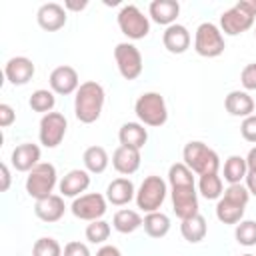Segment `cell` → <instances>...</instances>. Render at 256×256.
I'll use <instances>...</instances> for the list:
<instances>
[{
	"instance_id": "obj_42",
	"label": "cell",
	"mask_w": 256,
	"mask_h": 256,
	"mask_svg": "<svg viewBox=\"0 0 256 256\" xmlns=\"http://www.w3.org/2000/svg\"><path fill=\"white\" fill-rule=\"evenodd\" d=\"M0 172H2V184H0V190L6 192L10 188V170H8V164H0Z\"/></svg>"
},
{
	"instance_id": "obj_5",
	"label": "cell",
	"mask_w": 256,
	"mask_h": 256,
	"mask_svg": "<svg viewBox=\"0 0 256 256\" xmlns=\"http://www.w3.org/2000/svg\"><path fill=\"white\" fill-rule=\"evenodd\" d=\"M56 182H58V174H56L54 164L40 162L26 176V192H28L30 198L42 200V198H48L52 194Z\"/></svg>"
},
{
	"instance_id": "obj_14",
	"label": "cell",
	"mask_w": 256,
	"mask_h": 256,
	"mask_svg": "<svg viewBox=\"0 0 256 256\" xmlns=\"http://www.w3.org/2000/svg\"><path fill=\"white\" fill-rule=\"evenodd\" d=\"M36 20H38V26L46 32H58L60 28H64L66 20H68V14H66V8L60 6L58 2H46L38 8L36 12Z\"/></svg>"
},
{
	"instance_id": "obj_34",
	"label": "cell",
	"mask_w": 256,
	"mask_h": 256,
	"mask_svg": "<svg viewBox=\"0 0 256 256\" xmlns=\"http://www.w3.org/2000/svg\"><path fill=\"white\" fill-rule=\"evenodd\" d=\"M234 236H236V242L242 246H256V222L254 220L238 222Z\"/></svg>"
},
{
	"instance_id": "obj_25",
	"label": "cell",
	"mask_w": 256,
	"mask_h": 256,
	"mask_svg": "<svg viewBox=\"0 0 256 256\" xmlns=\"http://www.w3.org/2000/svg\"><path fill=\"white\" fill-rule=\"evenodd\" d=\"M206 232H208V226H206V218L202 214H196L192 218H186L182 220L180 224V234L186 242L190 244H198L206 238Z\"/></svg>"
},
{
	"instance_id": "obj_27",
	"label": "cell",
	"mask_w": 256,
	"mask_h": 256,
	"mask_svg": "<svg viewBox=\"0 0 256 256\" xmlns=\"http://www.w3.org/2000/svg\"><path fill=\"white\" fill-rule=\"evenodd\" d=\"M82 160H84V166L90 174H102L108 168V162H110L108 152L102 146H88L84 150Z\"/></svg>"
},
{
	"instance_id": "obj_45",
	"label": "cell",
	"mask_w": 256,
	"mask_h": 256,
	"mask_svg": "<svg viewBox=\"0 0 256 256\" xmlns=\"http://www.w3.org/2000/svg\"><path fill=\"white\" fill-rule=\"evenodd\" d=\"M86 6H88V2H72V0L64 2V8H66V10H74V12H80V10H84Z\"/></svg>"
},
{
	"instance_id": "obj_17",
	"label": "cell",
	"mask_w": 256,
	"mask_h": 256,
	"mask_svg": "<svg viewBox=\"0 0 256 256\" xmlns=\"http://www.w3.org/2000/svg\"><path fill=\"white\" fill-rule=\"evenodd\" d=\"M190 42H192V36L188 28L182 24H172L162 34V44L170 54H184L190 48Z\"/></svg>"
},
{
	"instance_id": "obj_33",
	"label": "cell",
	"mask_w": 256,
	"mask_h": 256,
	"mask_svg": "<svg viewBox=\"0 0 256 256\" xmlns=\"http://www.w3.org/2000/svg\"><path fill=\"white\" fill-rule=\"evenodd\" d=\"M86 240L88 242H92V244H104L106 240H108V236H110V224L106 222V220H94V222H90L88 226H86Z\"/></svg>"
},
{
	"instance_id": "obj_30",
	"label": "cell",
	"mask_w": 256,
	"mask_h": 256,
	"mask_svg": "<svg viewBox=\"0 0 256 256\" xmlns=\"http://www.w3.org/2000/svg\"><path fill=\"white\" fill-rule=\"evenodd\" d=\"M244 210H246V206L230 202L226 198H220L216 204V218L222 224H238L244 218Z\"/></svg>"
},
{
	"instance_id": "obj_15",
	"label": "cell",
	"mask_w": 256,
	"mask_h": 256,
	"mask_svg": "<svg viewBox=\"0 0 256 256\" xmlns=\"http://www.w3.org/2000/svg\"><path fill=\"white\" fill-rule=\"evenodd\" d=\"M34 72H36V66H34V62H32L30 58H26V56H14V58H10V60L6 62V66H4L6 80H8L10 84H14V86H24V84H28V82L32 80Z\"/></svg>"
},
{
	"instance_id": "obj_11",
	"label": "cell",
	"mask_w": 256,
	"mask_h": 256,
	"mask_svg": "<svg viewBox=\"0 0 256 256\" xmlns=\"http://www.w3.org/2000/svg\"><path fill=\"white\" fill-rule=\"evenodd\" d=\"M66 128H68V120H66L64 114H60V112L44 114L42 120H40V128H38L40 144L46 146V148H56L64 140Z\"/></svg>"
},
{
	"instance_id": "obj_24",
	"label": "cell",
	"mask_w": 256,
	"mask_h": 256,
	"mask_svg": "<svg viewBox=\"0 0 256 256\" xmlns=\"http://www.w3.org/2000/svg\"><path fill=\"white\" fill-rule=\"evenodd\" d=\"M118 140H120V146L142 150L144 144L148 142V130L140 122H124L118 130Z\"/></svg>"
},
{
	"instance_id": "obj_13",
	"label": "cell",
	"mask_w": 256,
	"mask_h": 256,
	"mask_svg": "<svg viewBox=\"0 0 256 256\" xmlns=\"http://www.w3.org/2000/svg\"><path fill=\"white\" fill-rule=\"evenodd\" d=\"M50 90L54 94H60V96H68V94H76V90L80 88V80H78V72L72 68V66H56L52 72H50Z\"/></svg>"
},
{
	"instance_id": "obj_1",
	"label": "cell",
	"mask_w": 256,
	"mask_h": 256,
	"mask_svg": "<svg viewBox=\"0 0 256 256\" xmlns=\"http://www.w3.org/2000/svg\"><path fill=\"white\" fill-rule=\"evenodd\" d=\"M194 172L184 164L176 162L168 170V182H170V198L172 208L180 220L192 218L198 212V192L194 184Z\"/></svg>"
},
{
	"instance_id": "obj_29",
	"label": "cell",
	"mask_w": 256,
	"mask_h": 256,
	"mask_svg": "<svg viewBox=\"0 0 256 256\" xmlns=\"http://www.w3.org/2000/svg\"><path fill=\"white\" fill-rule=\"evenodd\" d=\"M246 174H248L246 158H242L238 154H232V156L226 158V162H224V180L228 184H242Z\"/></svg>"
},
{
	"instance_id": "obj_9",
	"label": "cell",
	"mask_w": 256,
	"mask_h": 256,
	"mask_svg": "<svg viewBox=\"0 0 256 256\" xmlns=\"http://www.w3.org/2000/svg\"><path fill=\"white\" fill-rule=\"evenodd\" d=\"M114 60L118 66V72L124 80H136L142 74V54L132 42H120L114 48Z\"/></svg>"
},
{
	"instance_id": "obj_26",
	"label": "cell",
	"mask_w": 256,
	"mask_h": 256,
	"mask_svg": "<svg viewBox=\"0 0 256 256\" xmlns=\"http://www.w3.org/2000/svg\"><path fill=\"white\" fill-rule=\"evenodd\" d=\"M142 222H144L142 216L136 210H130V208L118 210L114 214V218H112V226L120 234H132V232H136L142 226Z\"/></svg>"
},
{
	"instance_id": "obj_38",
	"label": "cell",
	"mask_w": 256,
	"mask_h": 256,
	"mask_svg": "<svg viewBox=\"0 0 256 256\" xmlns=\"http://www.w3.org/2000/svg\"><path fill=\"white\" fill-rule=\"evenodd\" d=\"M240 134H242V138H244L246 142L256 144V114H252V116H248V118L242 120V124H240Z\"/></svg>"
},
{
	"instance_id": "obj_21",
	"label": "cell",
	"mask_w": 256,
	"mask_h": 256,
	"mask_svg": "<svg viewBox=\"0 0 256 256\" xmlns=\"http://www.w3.org/2000/svg\"><path fill=\"white\" fill-rule=\"evenodd\" d=\"M148 14L156 24H162L168 28L176 24V18L180 14V4L176 0H154L148 6Z\"/></svg>"
},
{
	"instance_id": "obj_22",
	"label": "cell",
	"mask_w": 256,
	"mask_h": 256,
	"mask_svg": "<svg viewBox=\"0 0 256 256\" xmlns=\"http://www.w3.org/2000/svg\"><path fill=\"white\" fill-rule=\"evenodd\" d=\"M140 150L136 148H128V146H118L112 154V166L116 172L130 176L140 168Z\"/></svg>"
},
{
	"instance_id": "obj_6",
	"label": "cell",
	"mask_w": 256,
	"mask_h": 256,
	"mask_svg": "<svg viewBox=\"0 0 256 256\" xmlns=\"http://www.w3.org/2000/svg\"><path fill=\"white\" fill-rule=\"evenodd\" d=\"M226 42L222 30L212 22H202L194 32V50L202 58H216L224 52Z\"/></svg>"
},
{
	"instance_id": "obj_23",
	"label": "cell",
	"mask_w": 256,
	"mask_h": 256,
	"mask_svg": "<svg viewBox=\"0 0 256 256\" xmlns=\"http://www.w3.org/2000/svg\"><path fill=\"white\" fill-rule=\"evenodd\" d=\"M132 198H136V188L130 178H114L106 188V200L112 206H126Z\"/></svg>"
},
{
	"instance_id": "obj_46",
	"label": "cell",
	"mask_w": 256,
	"mask_h": 256,
	"mask_svg": "<svg viewBox=\"0 0 256 256\" xmlns=\"http://www.w3.org/2000/svg\"><path fill=\"white\" fill-rule=\"evenodd\" d=\"M246 164H248V170L256 172V146L250 148V152H248V156H246Z\"/></svg>"
},
{
	"instance_id": "obj_16",
	"label": "cell",
	"mask_w": 256,
	"mask_h": 256,
	"mask_svg": "<svg viewBox=\"0 0 256 256\" xmlns=\"http://www.w3.org/2000/svg\"><path fill=\"white\" fill-rule=\"evenodd\" d=\"M10 162L18 172H30L34 166L40 164V146L32 142L18 144L10 154Z\"/></svg>"
},
{
	"instance_id": "obj_48",
	"label": "cell",
	"mask_w": 256,
	"mask_h": 256,
	"mask_svg": "<svg viewBox=\"0 0 256 256\" xmlns=\"http://www.w3.org/2000/svg\"><path fill=\"white\" fill-rule=\"evenodd\" d=\"M254 36H256V28H254Z\"/></svg>"
},
{
	"instance_id": "obj_41",
	"label": "cell",
	"mask_w": 256,
	"mask_h": 256,
	"mask_svg": "<svg viewBox=\"0 0 256 256\" xmlns=\"http://www.w3.org/2000/svg\"><path fill=\"white\" fill-rule=\"evenodd\" d=\"M96 256H122V252L116 246H112V244H104V246L98 248Z\"/></svg>"
},
{
	"instance_id": "obj_4",
	"label": "cell",
	"mask_w": 256,
	"mask_h": 256,
	"mask_svg": "<svg viewBox=\"0 0 256 256\" xmlns=\"http://www.w3.org/2000/svg\"><path fill=\"white\" fill-rule=\"evenodd\" d=\"M134 112H136L140 124L152 126V128H160L168 120L166 100L158 92H144V94H140L138 100L134 102Z\"/></svg>"
},
{
	"instance_id": "obj_28",
	"label": "cell",
	"mask_w": 256,
	"mask_h": 256,
	"mask_svg": "<svg viewBox=\"0 0 256 256\" xmlns=\"http://www.w3.org/2000/svg\"><path fill=\"white\" fill-rule=\"evenodd\" d=\"M142 226L150 238H164L170 232V218L164 212H150L144 216Z\"/></svg>"
},
{
	"instance_id": "obj_36",
	"label": "cell",
	"mask_w": 256,
	"mask_h": 256,
	"mask_svg": "<svg viewBox=\"0 0 256 256\" xmlns=\"http://www.w3.org/2000/svg\"><path fill=\"white\" fill-rule=\"evenodd\" d=\"M222 198H226V200H230V202H236V204L246 206V204H248V200H250V192H248V188H246L244 184H228V188L224 190Z\"/></svg>"
},
{
	"instance_id": "obj_10",
	"label": "cell",
	"mask_w": 256,
	"mask_h": 256,
	"mask_svg": "<svg viewBox=\"0 0 256 256\" xmlns=\"http://www.w3.org/2000/svg\"><path fill=\"white\" fill-rule=\"evenodd\" d=\"M108 208V200L106 196L98 194V192H90V194H82L78 198H74V202L70 204V212L78 218V220H100L106 214Z\"/></svg>"
},
{
	"instance_id": "obj_39",
	"label": "cell",
	"mask_w": 256,
	"mask_h": 256,
	"mask_svg": "<svg viewBox=\"0 0 256 256\" xmlns=\"http://www.w3.org/2000/svg\"><path fill=\"white\" fill-rule=\"evenodd\" d=\"M62 256H92V254H90V250H88V246H86L84 242L72 240V242H68V244L64 246Z\"/></svg>"
},
{
	"instance_id": "obj_8",
	"label": "cell",
	"mask_w": 256,
	"mask_h": 256,
	"mask_svg": "<svg viewBox=\"0 0 256 256\" xmlns=\"http://www.w3.org/2000/svg\"><path fill=\"white\" fill-rule=\"evenodd\" d=\"M116 20H118L120 32L124 36H128L130 40H142L150 32V20H148V16L142 14V10L136 4L122 6Z\"/></svg>"
},
{
	"instance_id": "obj_43",
	"label": "cell",
	"mask_w": 256,
	"mask_h": 256,
	"mask_svg": "<svg viewBox=\"0 0 256 256\" xmlns=\"http://www.w3.org/2000/svg\"><path fill=\"white\" fill-rule=\"evenodd\" d=\"M246 188H248V192L252 194V196H256V172H252V170H248V174H246Z\"/></svg>"
},
{
	"instance_id": "obj_7",
	"label": "cell",
	"mask_w": 256,
	"mask_h": 256,
	"mask_svg": "<svg viewBox=\"0 0 256 256\" xmlns=\"http://www.w3.org/2000/svg\"><path fill=\"white\" fill-rule=\"evenodd\" d=\"M168 194V186L160 176H146L140 184V188L136 190V206L150 214V212H158V208L164 204Z\"/></svg>"
},
{
	"instance_id": "obj_3",
	"label": "cell",
	"mask_w": 256,
	"mask_h": 256,
	"mask_svg": "<svg viewBox=\"0 0 256 256\" xmlns=\"http://www.w3.org/2000/svg\"><path fill=\"white\" fill-rule=\"evenodd\" d=\"M182 160L184 164L198 176H204V174H218V168H220V158L218 154L206 146L204 142L200 140H190L184 150H182Z\"/></svg>"
},
{
	"instance_id": "obj_37",
	"label": "cell",
	"mask_w": 256,
	"mask_h": 256,
	"mask_svg": "<svg viewBox=\"0 0 256 256\" xmlns=\"http://www.w3.org/2000/svg\"><path fill=\"white\" fill-rule=\"evenodd\" d=\"M240 82L244 90H256V62H250L240 72Z\"/></svg>"
},
{
	"instance_id": "obj_44",
	"label": "cell",
	"mask_w": 256,
	"mask_h": 256,
	"mask_svg": "<svg viewBox=\"0 0 256 256\" xmlns=\"http://www.w3.org/2000/svg\"><path fill=\"white\" fill-rule=\"evenodd\" d=\"M242 10H246L250 16H256V0H240V2H236Z\"/></svg>"
},
{
	"instance_id": "obj_35",
	"label": "cell",
	"mask_w": 256,
	"mask_h": 256,
	"mask_svg": "<svg viewBox=\"0 0 256 256\" xmlns=\"http://www.w3.org/2000/svg\"><path fill=\"white\" fill-rule=\"evenodd\" d=\"M62 246L50 236H42L32 246V256H62Z\"/></svg>"
},
{
	"instance_id": "obj_40",
	"label": "cell",
	"mask_w": 256,
	"mask_h": 256,
	"mask_svg": "<svg viewBox=\"0 0 256 256\" xmlns=\"http://www.w3.org/2000/svg\"><path fill=\"white\" fill-rule=\"evenodd\" d=\"M16 120V112L10 104H0V126L8 128L12 122Z\"/></svg>"
},
{
	"instance_id": "obj_12",
	"label": "cell",
	"mask_w": 256,
	"mask_h": 256,
	"mask_svg": "<svg viewBox=\"0 0 256 256\" xmlns=\"http://www.w3.org/2000/svg\"><path fill=\"white\" fill-rule=\"evenodd\" d=\"M252 24H254V16H250L238 4H234L232 8L222 12V16H220V30L226 36H238V34L250 30Z\"/></svg>"
},
{
	"instance_id": "obj_19",
	"label": "cell",
	"mask_w": 256,
	"mask_h": 256,
	"mask_svg": "<svg viewBox=\"0 0 256 256\" xmlns=\"http://www.w3.org/2000/svg\"><path fill=\"white\" fill-rule=\"evenodd\" d=\"M66 212V204L64 198L58 194H50L48 198L36 200L34 204V214L42 220V222H58Z\"/></svg>"
},
{
	"instance_id": "obj_18",
	"label": "cell",
	"mask_w": 256,
	"mask_h": 256,
	"mask_svg": "<svg viewBox=\"0 0 256 256\" xmlns=\"http://www.w3.org/2000/svg\"><path fill=\"white\" fill-rule=\"evenodd\" d=\"M58 186H60L62 196L78 198V196H82V192H86L88 186H90V172H88V170L74 168V170H70L68 174L62 176V180H60Z\"/></svg>"
},
{
	"instance_id": "obj_2",
	"label": "cell",
	"mask_w": 256,
	"mask_h": 256,
	"mask_svg": "<svg viewBox=\"0 0 256 256\" xmlns=\"http://www.w3.org/2000/svg\"><path fill=\"white\" fill-rule=\"evenodd\" d=\"M104 100H106V94H104L102 84H98L94 80L82 82L74 96V116L82 124L96 122L102 114Z\"/></svg>"
},
{
	"instance_id": "obj_31",
	"label": "cell",
	"mask_w": 256,
	"mask_h": 256,
	"mask_svg": "<svg viewBox=\"0 0 256 256\" xmlns=\"http://www.w3.org/2000/svg\"><path fill=\"white\" fill-rule=\"evenodd\" d=\"M198 190L206 200H220L224 194V184L218 174H204L198 180Z\"/></svg>"
},
{
	"instance_id": "obj_47",
	"label": "cell",
	"mask_w": 256,
	"mask_h": 256,
	"mask_svg": "<svg viewBox=\"0 0 256 256\" xmlns=\"http://www.w3.org/2000/svg\"><path fill=\"white\" fill-rule=\"evenodd\" d=\"M242 256H256V254H242Z\"/></svg>"
},
{
	"instance_id": "obj_32",
	"label": "cell",
	"mask_w": 256,
	"mask_h": 256,
	"mask_svg": "<svg viewBox=\"0 0 256 256\" xmlns=\"http://www.w3.org/2000/svg\"><path fill=\"white\" fill-rule=\"evenodd\" d=\"M56 104V98H54V92L52 90H46V88H38L30 94L28 98V106L34 110V112H42V114H48L52 112Z\"/></svg>"
},
{
	"instance_id": "obj_20",
	"label": "cell",
	"mask_w": 256,
	"mask_h": 256,
	"mask_svg": "<svg viewBox=\"0 0 256 256\" xmlns=\"http://www.w3.org/2000/svg\"><path fill=\"white\" fill-rule=\"evenodd\" d=\"M224 108L230 116L236 118H248L254 112V100L246 90H232L224 98Z\"/></svg>"
}]
</instances>
